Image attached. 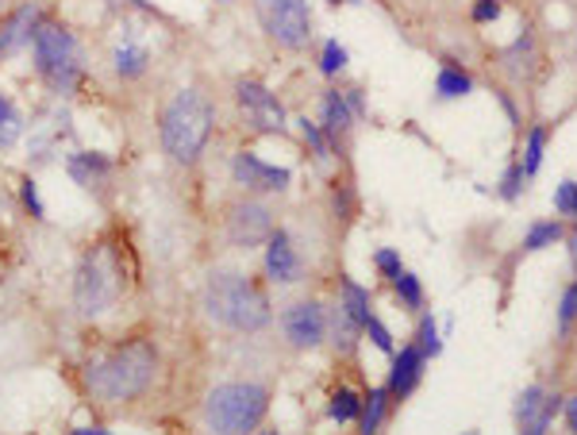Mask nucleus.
Returning a JSON list of instances; mask_svg holds the SVG:
<instances>
[{"instance_id": "nucleus-1", "label": "nucleus", "mask_w": 577, "mask_h": 435, "mask_svg": "<svg viewBox=\"0 0 577 435\" xmlns=\"http://www.w3.org/2000/svg\"><path fill=\"white\" fill-rule=\"evenodd\" d=\"M154 370H158V348L151 340H127L89 362L85 385L104 405H127L151 390Z\"/></svg>"}, {"instance_id": "nucleus-2", "label": "nucleus", "mask_w": 577, "mask_h": 435, "mask_svg": "<svg viewBox=\"0 0 577 435\" xmlns=\"http://www.w3.org/2000/svg\"><path fill=\"white\" fill-rule=\"evenodd\" d=\"M205 312L219 328L239 335L266 332L274 320L266 289L258 286L250 273H239V270H219L205 281Z\"/></svg>"}, {"instance_id": "nucleus-3", "label": "nucleus", "mask_w": 577, "mask_h": 435, "mask_svg": "<svg viewBox=\"0 0 577 435\" xmlns=\"http://www.w3.org/2000/svg\"><path fill=\"white\" fill-rule=\"evenodd\" d=\"M213 127H216V112L208 104V96L200 89H177L158 120L162 151L169 155V163L193 166L205 155L208 139H213Z\"/></svg>"}, {"instance_id": "nucleus-4", "label": "nucleus", "mask_w": 577, "mask_h": 435, "mask_svg": "<svg viewBox=\"0 0 577 435\" xmlns=\"http://www.w3.org/2000/svg\"><path fill=\"white\" fill-rule=\"evenodd\" d=\"M120 293H124V262L112 244H96L81 255L78 270H73V304L85 320H96L104 312L116 309Z\"/></svg>"}, {"instance_id": "nucleus-5", "label": "nucleus", "mask_w": 577, "mask_h": 435, "mask_svg": "<svg viewBox=\"0 0 577 435\" xmlns=\"http://www.w3.org/2000/svg\"><path fill=\"white\" fill-rule=\"evenodd\" d=\"M266 413H270V390L258 382H224L205 397V424L216 435H255Z\"/></svg>"}, {"instance_id": "nucleus-6", "label": "nucleus", "mask_w": 577, "mask_h": 435, "mask_svg": "<svg viewBox=\"0 0 577 435\" xmlns=\"http://www.w3.org/2000/svg\"><path fill=\"white\" fill-rule=\"evenodd\" d=\"M31 54H35V70L54 93H70L78 89L81 74H85V62H81V46L73 39L66 23L39 20L35 35H31Z\"/></svg>"}, {"instance_id": "nucleus-7", "label": "nucleus", "mask_w": 577, "mask_h": 435, "mask_svg": "<svg viewBox=\"0 0 577 435\" xmlns=\"http://www.w3.org/2000/svg\"><path fill=\"white\" fill-rule=\"evenodd\" d=\"M255 15L262 31L286 51H300L312 39V12L308 0H255Z\"/></svg>"}, {"instance_id": "nucleus-8", "label": "nucleus", "mask_w": 577, "mask_h": 435, "mask_svg": "<svg viewBox=\"0 0 577 435\" xmlns=\"http://www.w3.org/2000/svg\"><path fill=\"white\" fill-rule=\"evenodd\" d=\"M224 231H227V244L239 247V251H255V247H266V239L274 236V213L270 205L262 200L247 197V200H235L224 216Z\"/></svg>"}, {"instance_id": "nucleus-9", "label": "nucleus", "mask_w": 577, "mask_h": 435, "mask_svg": "<svg viewBox=\"0 0 577 435\" xmlns=\"http://www.w3.org/2000/svg\"><path fill=\"white\" fill-rule=\"evenodd\" d=\"M235 104H239L243 120H247L255 132H262V135L286 132V108H281V101L262 82L239 77V82H235Z\"/></svg>"}, {"instance_id": "nucleus-10", "label": "nucleus", "mask_w": 577, "mask_h": 435, "mask_svg": "<svg viewBox=\"0 0 577 435\" xmlns=\"http://www.w3.org/2000/svg\"><path fill=\"white\" fill-rule=\"evenodd\" d=\"M281 332L292 351H312L328 340V312L320 301H297L281 312Z\"/></svg>"}, {"instance_id": "nucleus-11", "label": "nucleus", "mask_w": 577, "mask_h": 435, "mask_svg": "<svg viewBox=\"0 0 577 435\" xmlns=\"http://www.w3.org/2000/svg\"><path fill=\"white\" fill-rule=\"evenodd\" d=\"M231 177L235 185H243L247 193H258V197H266V193H286L292 182L286 166L262 163V158L250 155V151H239V155L231 158Z\"/></svg>"}, {"instance_id": "nucleus-12", "label": "nucleus", "mask_w": 577, "mask_h": 435, "mask_svg": "<svg viewBox=\"0 0 577 435\" xmlns=\"http://www.w3.org/2000/svg\"><path fill=\"white\" fill-rule=\"evenodd\" d=\"M563 413V397L558 393H547L543 385H527L516 401V421L519 435H550V424Z\"/></svg>"}, {"instance_id": "nucleus-13", "label": "nucleus", "mask_w": 577, "mask_h": 435, "mask_svg": "<svg viewBox=\"0 0 577 435\" xmlns=\"http://www.w3.org/2000/svg\"><path fill=\"white\" fill-rule=\"evenodd\" d=\"M151 66V43L140 28H124L112 43V70H116L124 82H135V77L146 74Z\"/></svg>"}, {"instance_id": "nucleus-14", "label": "nucleus", "mask_w": 577, "mask_h": 435, "mask_svg": "<svg viewBox=\"0 0 577 435\" xmlns=\"http://www.w3.org/2000/svg\"><path fill=\"white\" fill-rule=\"evenodd\" d=\"M300 273H305V262H300L292 236L274 228V236L266 239V278L278 281V286H292V281H300Z\"/></svg>"}, {"instance_id": "nucleus-15", "label": "nucleus", "mask_w": 577, "mask_h": 435, "mask_svg": "<svg viewBox=\"0 0 577 435\" xmlns=\"http://www.w3.org/2000/svg\"><path fill=\"white\" fill-rule=\"evenodd\" d=\"M39 20H43V15H39V4H31V0L20 8H12V12L0 20V59L23 51V46L31 43V35H35Z\"/></svg>"}, {"instance_id": "nucleus-16", "label": "nucleus", "mask_w": 577, "mask_h": 435, "mask_svg": "<svg viewBox=\"0 0 577 435\" xmlns=\"http://www.w3.org/2000/svg\"><path fill=\"white\" fill-rule=\"evenodd\" d=\"M424 351L416 348V343H409V348H401V354L393 359V370H389V397L404 401L412 390L420 385V377H424Z\"/></svg>"}, {"instance_id": "nucleus-17", "label": "nucleus", "mask_w": 577, "mask_h": 435, "mask_svg": "<svg viewBox=\"0 0 577 435\" xmlns=\"http://www.w3.org/2000/svg\"><path fill=\"white\" fill-rule=\"evenodd\" d=\"M70 116L62 108H54V112H47L39 124H31V155H39V158H51L54 151L62 147V139L70 135Z\"/></svg>"}, {"instance_id": "nucleus-18", "label": "nucleus", "mask_w": 577, "mask_h": 435, "mask_svg": "<svg viewBox=\"0 0 577 435\" xmlns=\"http://www.w3.org/2000/svg\"><path fill=\"white\" fill-rule=\"evenodd\" d=\"M320 116H323L320 127H323V135H328V143H339L354 127V112H351V104H347V93H339V89H328V93H323Z\"/></svg>"}, {"instance_id": "nucleus-19", "label": "nucleus", "mask_w": 577, "mask_h": 435, "mask_svg": "<svg viewBox=\"0 0 577 435\" xmlns=\"http://www.w3.org/2000/svg\"><path fill=\"white\" fill-rule=\"evenodd\" d=\"M66 170L81 189H101L112 177V163L101 155V151H78V155L66 158Z\"/></svg>"}, {"instance_id": "nucleus-20", "label": "nucleus", "mask_w": 577, "mask_h": 435, "mask_svg": "<svg viewBox=\"0 0 577 435\" xmlns=\"http://www.w3.org/2000/svg\"><path fill=\"white\" fill-rule=\"evenodd\" d=\"M339 289H343V301H339V309L351 317L354 328H365V320L373 317V312H370V289H362L359 281H351V278L339 281Z\"/></svg>"}, {"instance_id": "nucleus-21", "label": "nucleus", "mask_w": 577, "mask_h": 435, "mask_svg": "<svg viewBox=\"0 0 577 435\" xmlns=\"http://www.w3.org/2000/svg\"><path fill=\"white\" fill-rule=\"evenodd\" d=\"M385 416H389V390H370L362 397V413H359L362 432L359 435H378Z\"/></svg>"}, {"instance_id": "nucleus-22", "label": "nucleus", "mask_w": 577, "mask_h": 435, "mask_svg": "<svg viewBox=\"0 0 577 435\" xmlns=\"http://www.w3.org/2000/svg\"><path fill=\"white\" fill-rule=\"evenodd\" d=\"M563 236H566L563 220H539V224H532V228H527L524 251H547V247H555Z\"/></svg>"}, {"instance_id": "nucleus-23", "label": "nucleus", "mask_w": 577, "mask_h": 435, "mask_svg": "<svg viewBox=\"0 0 577 435\" xmlns=\"http://www.w3.org/2000/svg\"><path fill=\"white\" fill-rule=\"evenodd\" d=\"M20 135H23V116H20V108H16V104L8 101L4 93H0V151L16 147V143H20Z\"/></svg>"}, {"instance_id": "nucleus-24", "label": "nucleus", "mask_w": 577, "mask_h": 435, "mask_svg": "<svg viewBox=\"0 0 577 435\" xmlns=\"http://www.w3.org/2000/svg\"><path fill=\"white\" fill-rule=\"evenodd\" d=\"M393 289H396V297H401V304L409 312H420L424 309V286H420V278L416 273H409V270H396L393 278Z\"/></svg>"}, {"instance_id": "nucleus-25", "label": "nucleus", "mask_w": 577, "mask_h": 435, "mask_svg": "<svg viewBox=\"0 0 577 435\" xmlns=\"http://www.w3.org/2000/svg\"><path fill=\"white\" fill-rule=\"evenodd\" d=\"M470 89H474V82H470V77L462 74L458 66H451V62H446V66L439 70V77H435V93L443 96V101H454V96H466Z\"/></svg>"}, {"instance_id": "nucleus-26", "label": "nucleus", "mask_w": 577, "mask_h": 435, "mask_svg": "<svg viewBox=\"0 0 577 435\" xmlns=\"http://www.w3.org/2000/svg\"><path fill=\"white\" fill-rule=\"evenodd\" d=\"M359 413H362V397L354 390H336V393H331V405H328L331 421L351 424V421H359Z\"/></svg>"}, {"instance_id": "nucleus-27", "label": "nucleus", "mask_w": 577, "mask_h": 435, "mask_svg": "<svg viewBox=\"0 0 577 435\" xmlns=\"http://www.w3.org/2000/svg\"><path fill=\"white\" fill-rule=\"evenodd\" d=\"M543 147H547V127H532L524 139V177H535L543 166Z\"/></svg>"}, {"instance_id": "nucleus-28", "label": "nucleus", "mask_w": 577, "mask_h": 435, "mask_svg": "<svg viewBox=\"0 0 577 435\" xmlns=\"http://www.w3.org/2000/svg\"><path fill=\"white\" fill-rule=\"evenodd\" d=\"M577 324V281H570L563 293V301H558V332L570 335Z\"/></svg>"}, {"instance_id": "nucleus-29", "label": "nucleus", "mask_w": 577, "mask_h": 435, "mask_svg": "<svg viewBox=\"0 0 577 435\" xmlns=\"http://www.w3.org/2000/svg\"><path fill=\"white\" fill-rule=\"evenodd\" d=\"M416 348L424 351V359H435V354L443 351V340H439V324H435V317H424V320H420Z\"/></svg>"}, {"instance_id": "nucleus-30", "label": "nucleus", "mask_w": 577, "mask_h": 435, "mask_svg": "<svg viewBox=\"0 0 577 435\" xmlns=\"http://www.w3.org/2000/svg\"><path fill=\"white\" fill-rule=\"evenodd\" d=\"M297 124H300V135H305V143L312 147V155L316 158H328L331 155V143H328V135H323V127L312 124V120H297Z\"/></svg>"}, {"instance_id": "nucleus-31", "label": "nucleus", "mask_w": 577, "mask_h": 435, "mask_svg": "<svg viewBox=\"0 0 577 435\" xmlns=\"http://www.w3.org/2000/svg\"><path fill=\"white\" fill-rule=\"evenodd\" d=\"M555 213L577 220V182H563L555 189Z\"/></svg>"}, {"instance_id": "nucleus-32", "label": "nucleus", "mask_w": 577, "mask_h": 435, "mask_svg": "<svg viewBox=\"0 0 577 435\" xmlns=\"http://www.w3.org/2000/svg\"><path fill=\"white\" fill-rule=\"evenodd\" d=\"M343 66H347V51H343V46L336 43V39H328V43H323V59H320V70H323V74H328V77H336L339 70H343Z\"/></svg>"}, {"instance_id": "nucleus-33", "label": "nucleus", "mask_w": 577, "mask_h": 435, "mask_svg": "<svg viewBox=\"0 0 577 435\" xmlns=\"http://www.w3.org/2000/svg\"><path fill=\"white\" fill-rule=\"evenodd\" d=\"M362 332L370 335V340H373V348H378V351L393 354V335H389V328L381 324L378 317H370V320H365V328H362Z\"/></svg>"}, {"instance_id": "nucleus-34", "label": "nucleus", "mask_w": 577, "mask_h": 435, "mask_svg": "<svg viewBox=\"0 0 577 435\" xmlns=\"http://www.w3.org/2000/svg\"><path fill=\"white\" fill-rule=\"evenodd\" d=\"M524 182H527V177H524V166L512 163L508 170H505V182H501V197H505V200H516L519 189H524Z\"/></svg>"}, {"instance_id": "nucleus-35", "label": "nucleus", "mask_w": 577, "mask_h": 435, "mask_svg": "<svg viewBox=\"0 0 577 435\" xmlns=\"http://www.w3.org/2000/svg\"><path fill=\"white\" fill-rule=\"evenodd\" d=\"M23 205H28V213L35 216V220H43V200H39V189H35V182L31 177H23Z\"/></svg>"}, {"instance_id": "nucleus-36", "label": "nucleus", "mask_w": 577, "mask_h": 435, "mask_svg": "<svg viewBox=\"0 0 577 435\" xmlns=\"http://www.w3.org/2000/svg\"><path fill=\"white\" fill-rule=\"evenodd\" d=\"M373 266H378V270L385 273V278H393L396 270H404V266H401V255H396V251H389V247H385V251H378V255H373Z\"/></svg>"}, {"instance_id": "nucleus-37", "label": "nucleus", "mask_w": 577, "mask_h": 435, "mask_svg": "<svg viewBox=\"0 0 577 435\" xmlns=\"http://www.w3.org/2000/svg\"><path fill=\"white\" fill-rule=\"evenodd\" d=\"M501 15V0H477L474 4V23H493Z\"/></svg>"}, {"instance_id": "nucleus-38", "label": "nucleus", "mask_w": 577, "mask_h": 435, "mask_svg": "<svg viewBox=\"0 0 577 435\" xmlns=\"http://www.w3.org/2000/svg\"><path fill=\"white\" fill-rule=\"evenodd\" d=\"M563 413H566V428H570V435H577V393L574 397H563Z\"/></svg>"}, {"instance_id": "nucleus-39", "label": "nucleus", "mask_w": 577, "mask_h": 435, "mask_svg": "<svg viewBox=\"0 0 577 435\" xmlns=\"http://www.w3.org/2000/svg\"><path fill=\"white\" fill-rule=\"evenodd\" d=\"M570 259H574V270H577V224H574V231H570Z\"/></svg>"}, {"instance_id": "nucleus-40", "label": "nucleus", "mask_w": 577, "mask_h": 435, "mask_svg": "<svg viewBox=\"0 0 577 435\" xmlns=\"http://www.w3.org/2000/svg\"><path fill=\"white\" fill-rule=\"evenodd\" d=\"M70 435H109L104 428H78V432H70Z\"/></svg>"}, {"instance_id": "nucleus-41", "label": "nucleus", "mask_w": 577, "mask_h": 435, "mask_svg": "<svg viewBox=\"0 0 577 435\" xmlns=\"http://www.w3.org/2000/svg\"><path fill=\"white\" fill-rule=\"evenodd\" d=\"M255 435H281V432H274V428H262V432H255Z\"/></svg>"}, {"instance_id": "nucleus-42", "label": "nucleus", "mask_w": 577, "mask_h": 435, "mask_svg": "<svg viewBox=\"0 0 577 435\" xmlns=\"http://www.w3.org/2000/svg\"><path fill=\"white\" fill-rule=\"evenodd\" d=\"M331 4H343V0H331Z\"/></svg>"}, {"instance_id": "nucleus-43", "label": "nucleus", "mask_w": 577, "mask_h": 435, "mask_svg": "<svg viewBox=\"0 0 577 435\" xmlns=\"http://www.w3.org/2000/svg\"><path fill=\"white\" fill-rule=\"evenodd\" d=\"M219 4H231V0H219Z\"/></svg>"}, {"instance_id": "nucleus-44", "label": "nucleus", "mask_w": 577, "mask_h": 435, "mask_svg": "<svg viewBox=\"0 0 577 435\" xmlns=\"http://www.w3.org/2000/svg\"><path fill=\"white\" fill-rule=\"evenodd\" d=\"M466 435H477V432H466Z\"/></svg>"}]
</instances>
